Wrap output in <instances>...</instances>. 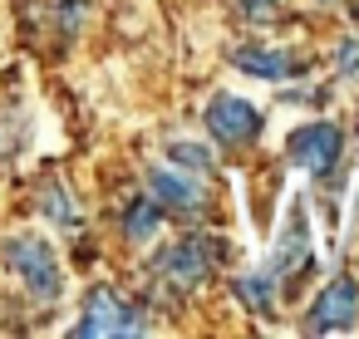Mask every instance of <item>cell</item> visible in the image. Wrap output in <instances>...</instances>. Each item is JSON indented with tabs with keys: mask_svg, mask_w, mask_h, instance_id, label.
Segmentation results:
<instances>
[{
	"mask_svg": "<svg viewBox=\"0 0 359 339\" xmlns=\"http://www.w3.org/2000/svg\"><path fill=\"white\" fill-rule=\"evenodd\" d=\"M222 261H226L222 236H187V241H172L168 251H158L153 270H158L168 285L192 290V285H202V280H207V270H212V265H222Z\"/></svg>",
	"mask_w": 359,
	"mask_h": 339,
	"instance_id": "1",
	"label": "cell"
},
{
	"mask_svg": "<svg viewBox=\"0 0 359 339\" xmlns=\"http://www.w3.org/2000/svg\"><path fill=\"white\" fill-rule=\"evenodd\" d=\"M6 265L25 280V290H30L35 300H60L65 270H60L55 246H50L45 236H15V241H6Z\"/></svg>",
	"mask_w": 359,
	"mask_h": 339,
	"instance_id": "2",
	"label": "cell"
},
{
	"mask_svg": "<svg viewBox=\"0 0 359 339\" xmlns=\"http://www.w3.org/2000/svg\"><path fill=\"white\" fill-rule=\"evenodd\" d=\"M339 153H344V133L334 128V123H305V128H295L290 138H285V158L295 162V167H305V172H334V162H339Z\"/></svg>",
	"mask_w": 359,
	"mask_h": 339,
	"instance_id": "3",
	"label": "cell"
},
{
	"mask_svg": "<svg viewBox=\"0 0 359 339\" xmlns=\"http://www.w3.org/2000/svg\"><path fill=\"white\" fill-rule=\"evenodd\" d=\"M74 334H79V339H99V334H143V314H138L128 300H118L114 290H94V295L84 300V314H79Z\"/></svg>",
	"mask_w": 359,
	"mask_h": 339,
	"instance_id": "4",
	"label": "cell"
},
{
	"mask_svg": "<svg viewBox=\"0 0 359 339\" xmlns=\"http://www.w3.org/2000/svg\"><path fill=\"white\" fill-rule=\"evenodd\" d=\"M354 319H359V285H354L349 275H339V280H330L325 295L315 300L305 329H310V334H339V329H354Z\"/></svg>",
	"mask_w": 359,
	"mask_h": 339,
	"instance_id": "5",
	"label": "cell"
},
{
	"mask_svg": "<svg viewBox=\"0 0 359 339\" xmlns=\"http://www.w3.org/2000/svg\"><path fill=\"white\" fill-rule=\"evenodd\" d=\"M207 128L222 143H251V138H261V113H256V104H246L236 94H217L207 104Z\"/></svg>",
	"mask_w": 359,
	"mask_h": 339,
	"instance_id": "6",
	"label": "cell"
},
{
	"mask_svg": "<svg viewBox=\"0 0 359 339\" xmlns=\"http://www.w3.org/2000/svg\"><path fill=\"white\" fill-rule=\"evenodd\" d=\"M148 187H153V202L158 207H172V212H202V187L172 167H148Z\"/></svg>",
	"mask_w": 359,
	"mask_h": 339,
	"instance_id": "7",
	"label": "cell"
},
{
	"mask_svg": "<svg viewBox=\"0 0 359 339\" xmlns=\"http://www.w3.org/2000/svg\"><path fill=\"white\" fill-rule=\"evenodd\" d=\"M305 251H310V221H305V207L295 202V207H290V226L280 231V246H276V256H271V275L295 270V265L305 261Z\"/></svg>",
	"mask_w": 359,
	"mask_h": 339,
	"instance_id": "8",
	"label": "cell"
},
{
	"mask_svg": "<svg viewBox=\"0 0 359 339\" xmlns=\"http://www.w3.org/2000/svg\"><path fill=\"white\" fill-rule=\"evenodd\" d=\"M231 64H236L241 74H251V79H285V74L295 69L290 55H280V50H261V45L231 50Z\"/></svg>",
	"mask_w": 359,
	"mask_h": 339,
	"instance_id": "9",
	"label": "cell"
},
{
	"mask_svg": "<svg viewBox=\"0 0 359 339\" xmlns=\"http://www.w3.org/2000/svg\"><path fill=\"white\" fill-rule=\"evenodd\" d=\"M158 221H163V207L158 202H128V212H123V231H128V241H153L158 236Z\"/></svg>",
	"mask_w": 359,
	"mask_h": 339,
	"instance_id": "10",
	"label": "cell"
},
{
	"mask_svg": "<svg viewBox=\"0 0 359 339\" xmlns=\"http://www.w3.org/2000/svg\"><path fill=\"white\" fill-rule=\"evenodd\" d=\"M271 290H276L271 270H256V275H241V280H236V300H241L246 310H271Z\"/></svg>",
	"mask_w": 359,
	"mask_h": 339,
	"instance_id": "11",
	"label": "cell"
},
{
	"mask_svg": "<svg viewBox=\"0 0 359 339\" xmlns=\"http://www.w3.org/2000/svg\"><path fill=\"white\" fill-rule=\"evenodd\" d=\"M168 158H172V162H182L187 172H207V167H212V153H207L202 143H172V148H168Z\"/></svg>",
	"mask_w": 359,
	"mask_h": 339,
	"instance_id": "12",
	"label": "cell"
},
{
	"mask_svg": "<svg viewBox=\"0 0 359 339\" xmlns=\"http://www.w3.org/2000/svg\"><path fill=\"white\" fill-rule=\"evenodd\" d=\"M40 212H45V216H50L55 226H74V221H79V212H74V207L65 202V192H60V187H55V192H45Z\"/></svg>",
	"mask_w": 359,
	"mask_h": 339,
	"instance_id": "13",
	"label": "cell"
},
{
	"mask_svg": "<svg viewBox=\"0 0 359 339\" xmlns=\"http://www.w3.org/2000/svg\"><path fill=\"white\" fill-rule=\"evenodd\" d=\"M334 64H339L344 79H354V74H359V40H344V45L334 50Z\"/></svg>",
	"mask_w": 359,
	"mask_h": 339,
	"instance_id": "14",
	"label": "cell"
},
{
	"mask_svg": "<svg viewBox=\"0 0 359 339\" xmlns=\"http://www.w3.org/2000/svg\"><path fill=\"white\" fill-rule=\"evenodd\" d=\"M241 15H251V20H276V0H241Z\"/></svg>",
	"mask_w": 359,
	"mask_h": 339,
	"instance_id": "15",
	"label": "cell"
}]
</instances>
